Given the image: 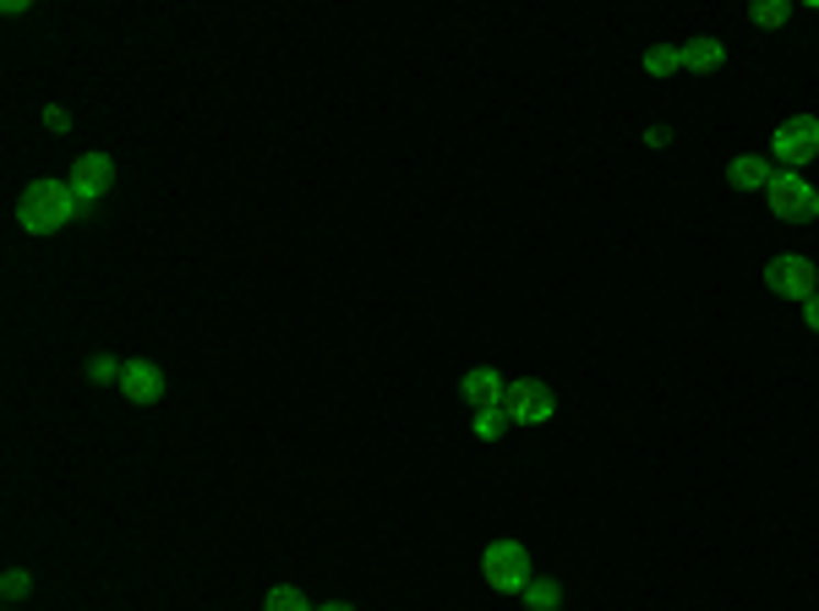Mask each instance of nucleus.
Returning a JSON list of instances; mask_svg holds the SVG:
<instances>
[{
	"label": "nucleus",
	"mask_w": 819,
	"mask_h": 611,
	"mask_svg": "<svg viewBox=\"0 0 819 611\" xmlns=\"http://www.w3.org/2000/svg\"><path fill=\"white\" fill-rule=\"evenodd\" d=\"M776 158H782V164H793V169L815 164V158H819V121H815V115H793V121H782V126H776Z\"/></svg>",
	"instance_id": "nucleus-6"
},
{
	"label": "nucleus",
	"mask_w": 819,
	"mask_h": 611,
	"mask_svg": "<svg viewBox=\"0 0 819 611\" xmlns=\"http://www.w3.org/2000/svg\"><path fill=\"white\" fill-rule=\"evenodd\" d=\"M508 426H513V421L502 415V404H497V410H476V437H482V443H497Z\"/></svg>",
	"instance_id": "nucleus-15"
},
{
	"label": "nucleus",
	"mask_w": 819,
	"mask_h": 611,
	"mask_svg": "<svg viewBox=\"0 0 819 611\" xmlns=\"http://www.w3.org/2000/svg\"><path fill=\"white\" fill-rule=\"evenodd\" d=\"M110 186H115V158H110V153H82V158L71 164V191H77L82 202L104 197Z\"/></svg>",
	"instance_id": "nucleus-7"
},
{
	"label": "nucleus",
	"mask_w": 819,
	"mask_h": 611,
	"mask_svg": "<svg viewBox=\"0 0 819 611\" xmlns=\"http://www.w3.org/2000/svg\"><path fill=\"white\" fill-rule=\"evenodd\" d=\"M677 66H683V49H677V44H655V49H645V71H651V77H672Z\"/></svg>",
	"instance_id": "nucleus-12"
},
{
	"label": "nucleus",
	"mask_w": 819,
	"mask_h": 611,
	"mask_svg": "<svg viewBox=\"0 0 819 611\" xmlns=\"http://www.w3.org/2000/svg\"><path fill=\"white\" fill-rule=\"evenodd\" d=\"M677 49H683V66H688V71H716V66L727 60V44L710 38V33H705V38H688V44H677Z\"/></svg>",
	"instance_id": "nucleus-11"
},
{
	"label": "nucleus",
	"mask_w": 819,
	"mask_h": 611,
	"mask_svg": "<svg viewBox=\"0 0 819 611\" xmlns=\"http://www.w3.org/2000/svg\"><path fill=\"white\" fill-rule=\"evenodd\" d=\"M787 16H793L787 0H760V5H754V22H760V27H782Z\"/></svg>",
	"instance_id": "nucleus-16"
},
{
	"label": "nucleus",
	"mask_w": 819,
	"mask_h": 611,
	"mask_svg": "<svg viewBox=\"0 0 819 611\" xmlns=\"http://www.w3.org/2000/svg\"><path fill=\"white\" fill-rule=\"evenodd\" d=\"M82 208H88V202L71 191V180H33V186L22 191V202H16V224H22L27 235H55V230H66Z\"/></svg>",
	"instance_id": "nucleus-1"
},
{
	"label": "nucleus",
	"mask_w": 819,
	"mask_h": 611,
	"mask_svg": "<svg viewBox=\"0 0 819 611\" xmlns=\"http://www.w3.org/2000/svg\"><path fill=\"white\" fill-rule=\"evenodd\" d=\"M121 371H126V366H115L110 355H99V360L88 366V377H93V382H121Z\"/></svg>",
	"instance_id": "nucleus-17"
},
{
	"label": "nucleus",
	"mask_w": 819,
	"mask_h": 611,
	"mask_svg": "<svg viewBox=\"0 0 819 611\" xmlns=\"http://www.w3.org/2000/svg\"><path fill=\"white\" fill-rule=\"evenodd\" d=\"M771 158H760V153H738L732 164H727V180L738 186V191H765L771 186Z\"/></svg>",
	"instance_id": "nucleus-10"
},
{
	"label": "nucleus",
	"mask_w": 819,
	"mask_h": 611,
	"mask_svg": "<svg viewBox=\"0 0 819 611\" xmlns=\"http://www.w3.org/2000/svg\"><path fill=\"white\" fill-rule=\"evenodd\" d=\"M552 410H557V399H552V388L541 377H519L502 393V415L513 426H541V421H552Z\"/></svg>",
	"instance_id": "nucleus-4"
},
{
	"label": "nucleus",
	"mask_w": 819,
	"mask_h": 611,
	"mask_svg": "<svg viewBox=\"0 0 819 611\" xmlns=\"http://www.w3.org/2000/svg\"><path fill=\"white\" fill-rule=\"evenodd\" d=\"M318 611H355L350 601H328V607H318Z\"/></svg>",
	"instance_id": "nucleus-21"
},
{
	"label": "nucleus",
	"mask_w": 819,
	"mask_h": 611,
	"mask_svg": "<svg viewBox=\"0 0 819 611\" xmlns=\"http://www.w3.org/2000/svg\"><path fill=\"white\" fill-rule=\"evenodd\" d=\"M645 143H651V148H666V143H672V126H651Z\"/></svg>",
	"instance_id": "nucleus-19"
},
{
	"label": "nucleus",
	"mask_w": 819,
	"mask_h": 611,
	"mask_svg": "<svg viewBox=\"0 0 819 611\" xmlns=\"http://www.w3.org/2000/svg\"><path fill=\"white\" fill-rule=\"evenodd\" d=\"M0 590H5V601H22V596H27V574H5Z\"/></svg>",
	"instance_id": "nucleus-18"
},
{
	"label": "nucleus",
	"mask_w": 819,
	"mask_h": 611,
	"mask_svg": "<svg viewBox=\"0 0 819 611\" xmlns=\"http://www.w3.org/2000/svg\"><path fill=\"white\" fill-rule=\"evenodd\" d=\"M765 285L787 301H815L819 296V268L804 257V252H782L765 263Z\"/></svg>",
	"instance_id": "nucleus-3"
},
{
	"label": "nucleus",
	"mask_w": 819,
	"mask_h": 611,
	"mask_svg": "<svg viewBox=\"0 0 819 611\" xmlns=\"http://www.w3.org/2000/svg\"><path fill=\"white\" fill-rule=\"evenodd\" d=\"M765 197H771L776 219H787V224H809V219H819V191L804 180V175H771Z\"/></svg>",
	"instance_id": "nucleus-5"
},
{
	"label": "nucleus",
	"mask_w": 819,
	"mask_h": 611,
	"mask_svg": "<svg viewBox=\"0 0 819 611\" xmlns=\"http://www.w3.org/2000/svg\"><path fill=\"white\" fill-rule=\"evenodd\" d=\"M263 611H318V607H307V596H301L296 585H274V590L263 596Z\"/></svg>",
	"instance_id": "nucleus-14"
},
{
	"label": "nucleus",
	"mask_w": 819,
	"mask_h": 611,
	"mask_svg": "<svg viewBox=\"0 0 819 611\" xmlns=\"http://www.w3.org/2000/svg\"><path fill=\"white\" fill-rule=\"evenodd\" d=\"M502 393H508V382H502L491 366H476V371H465V377H460V399H465L471 410H497V404H502Z\"/></svg>",
	"instance_id": "nucleus-9"
},
{
	"label": "nucleus",
	"mask_w": 819,
	"mask_h": 611,
	"mask_svg": "<svg viewBox=\"0 0 819 611\" xmlns=\"http://www.w3.org/2000/svg\"><path fill=\"white\" fill-rule=\"evenodd\" d=\"M482 574H487L491 590H502V596H524L530 590V552L519 546V541H491L487 552H482Z\"/></svg>",
	"instance_id": "nucleus-2"
},
{
	"label": "nucleus",
	"mask_w": 819,
	"mask_h": 611,
	"mask_svg": "<svg viewBox=\"0 0 819 611\" xmlns=\"http://www.w3.org/2000/svg\"><path fill=\"white\" fill-rule=\"evenodd\" d=\"M524 607H530V611H557V607H563V590H557L552 579H530V590H524Z\"/></svg>",
	"instance_id": "nucleus-13"
},
{
	"label": "nucleus",
	"mask_w": 819,
	"mask_h": 611,
	"mask_svg": "<svg viewBox=\"0 0 819 611\" xmlns=\"http://www.w3.org/2000/svg\"><path fill=\"white\" fill-rule=\"evenodd\" d=\"M804 322L819 333V296H815V301H804Z\"/></svg>",
	"instance_id": "nucleus-20"
},
{
	"label": "nucleus",
	"mask_w": 819,
	"mask_h": 611,
	"mask_svg": "<svg viewBox=\"0 0 819 611\" xmlns=\"http://www.w3.org/2000/svg\"><path fill=\"white\" fill-rule=\"evenodd\" d=\"M121 393L132 399V404H159L164 399V371L154 360H126V371H121Z\"/></svg>",
	"instance_id": "nucleus-8"
}]
</instances>
